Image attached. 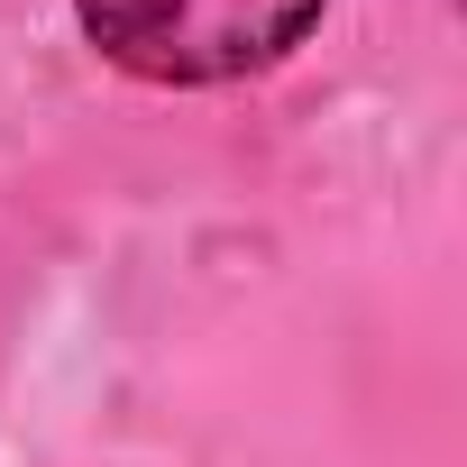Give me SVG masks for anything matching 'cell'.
I'll return each instance as SVG.
<instances>
[{
	"mask_svg": "<svg viewBox=\"0 0 467 467\" xmlns=\"http://www.w3.org/2000/svg\"><path fill=\"white\" fill-rule=\"evenodd\" d=\"M74 19L119 74L202 92L285 65L321 28V0H74Z\"/></svg>",
	"mask_w": 467,
	"mask_h": 467,
	"instance_id": "6da1fadb",
	"label": "cell"
}]
</instances>
